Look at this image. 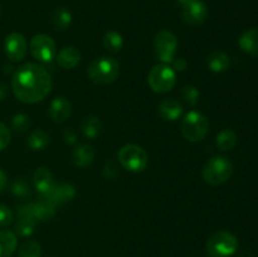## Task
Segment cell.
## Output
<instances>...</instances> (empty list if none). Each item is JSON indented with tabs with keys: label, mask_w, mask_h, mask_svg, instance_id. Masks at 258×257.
Listing matches in <instances>:
<instances>
[{
	"label": "cell",
	"mask_w": 258,
	"mask_h": 257,
	"mask_svg": "<svg viewBox=\"0 0 258 257\" xmlns=\"http://www.w3.org/2000/svg\"><path fill=\"white\" fill-rule=\"evenodd\" d=\"M237 134L231 128H224L217 135L216 145L219 150L229 151L237 145Z\"/></svg>",
	"instance_id": "d4e9b609"
},
{
	"label": "cell",
	"mask_w": 258,
	"mask_h": 257,
	"mask_svg": "<svg viewBox=\"0 0 258 257\" xmlns=\"http://www.w3.org/2000/svg\"><path fill=\"white\" fill-rule=\"evenodd\" d=\"M173 70L174 71H179V72H181V71H184L186 68V66H188V63H186V60L184 59V58H174L173 59Z\"/></svg>",
	"instance_id": "d590c367"
},
{
	"label": "cell",
	"mask_w": 258,
	"mask_h": 257,
	"mask_svg": "<svg viewBox=\"0 0 258 257\" xmlns=\"http://www.w3.org/2000/svg\"><path fill=\"white\" fill-rule=\"evenodd\" d=\"M17 234L9 229L0 231V257H10L17 249Z\"/></svg>",
	"instance_id": "44dd1931"
},
{
	"label": "cell",
	"mask_w": 258,
	"mask_h": 257,
	"mask_svg": "<svg viewBox=\"0 0 258 257\" xmlns=\"http://www.w3.org/2000/svg\"><path fill=\"white\" fill-rule=\"evenodd\" d=\"M87 75L88 78L96 85H110L117 80L120 75V65L115 58L110 55L97 57L88 66Z\"/></svg>",
	"instance_id": "7a4b0ae2"
},
{
	"label": "cell",
	"mask_w": 258,
	"mask_h": 257,
	"mask_svg": "<svg viewBox=\"0 0 258 257\" xmlns=\"http://www.w3.org/2000/svg\"><path fill=\"white\" fill-rule=\"evenodd\" d=\"M4 50L8 58L13 62H20V60L24 59L28 52V43L24 35L17 32L10 33L5 38Z\"/></svg>",
	"instance_id": "8fae6325"
},
{
	"label": "cell",
	"mask_w": 258,
	"mask_h": 257,
	"mask_svg": "<svg viewBox=\"0 0 258 257\" xmlns=\"http://www.w3.org/2000/svg\"><path fill=\"white\" fill-rule=\"evenodd\" d=\"M103 175L107 179H113L118 175V164L115 160H110L106 163L103 168Z\"/></svg>",
	"instance_id": "836d02e7"
},
{
	"label": "cell",
	"mask_w": 258,
	"mask_h": 257,
	"mask_svg": "<svg viewBox=\"0 0 258 257\" xmlns=\"http://www.w3.org/2000/svg\"><path fill=\"white\" fill-rule=\"evenodd\" d=\"M120 165L131 173L145 170L149 164V155L145 149L136 144H127L120 149L117 154Z\"/></svg>",
	"instance_id": "5b68a950"
},
{
	"label": "cell",
	"mask_w": 258,
	"mask_h": 257,
	"mask_svg": "<svg viewBox=\"0 0 258 257\" xmlns=\"http://www.w3.org/2000/svg\"><path fill=\"white\" fill-rule=\"evenodd\" d=\"M207 65L212 72L221 73L228 70L229 66H231V59H229V55L227 53L222 52V50H216L208 55Z\"/></svg>",
	"instance_id": "ffe728a7"
},
{
	"label": "cell",
	"mask_w": 258,
	"mask_h": 257,
	"mask_svg": "<svg viewBox=\"0 0 258 257\" xmlns=\"http://www.w3.org/2000/svg\"><path fill=\"white\" fill-rule=\"evenodd\" d=\"M58 66L63 70H73L81 62V52L73 45L62 48L55 55Z\"/></svg>",
	"instance_id": "e0dca14e"
},
{
	"label": "cell",
	"mask_w": 258,
	"mask_h": 257,
	"mask_svg": "<svg viewBox=\"0 0 258 257\" xmlns=\"http://www.w3.org/2000/svg\"><path fill=\"white\" fill-rule=\"evenodd\" d=\"M209 133V121L206 115L199 111H190L186 113L181 122V134L191 143H199Z\"/></svg>",
	"instance_id": "8992f818"
},
{
	"label": "cell",
	"mask_w": 258,
	"mask_h": 257,
	"mask_svg": "<svg viewBox=\"0 0 258 257\" xmlns=\"http://www.w3.org/2000/svg\"><path fill=\"white\" fill-rule=\"evenodd\" d=\"M14 219L12 209L5 204L0 203V227H8Z\"/></svg>",
	"instance_id": "1f68e13d"
},
{
	"label": "cell",
	"mask_w": 258,
	"mask_h": 257,
	"mask_svg": "<svg viewBox=\"0 0 258 257\" xmlns=\"http://www.w3.org/2000/svg\"><path fill=\"white\" fill-rule=\"evenodd\" d=\"M53 184H54V181H53L52 173L44 166L38 168L33 174V185L40 197L45 196L48 190L52 188Z\"/></svg>",
	"instance_id": "ac0fdd59"
},
{
	"label": "cell",
	"mask_w": 258,
	"mask_h": 257,
	"mask_svg": "<svg viewBox=\"0 0 258 257\" xmlns=\"http://www.w3.org/2000/svg\"><path fill=\"white\" fill-rule=\"evenodd\" d=\"M176 2H178V3H180L181 5H184V4H185V3L190 2V0H176Z\"/></svg>",
	"instance_id": "ab89813d"
},
{
	"label": "cell",
	"mask_w": 258,
	"mask_h": 257,
	"mask_svg": "<svg viewBox=\"0 0 258 257\" xmlns=\"http://www.w3.org/2000/svg\"><path fill=\"white\" fill-rule=\"evenodd\" d=\"M176 75L175 71L165 63H159L154 66L148 75L149 87L155 93H166L171 91L175 86Z\"/></svg>",
	"instance_id": "52a82bcc"
},
{
	"label": "cell",
	"mask_w": 258,
	"mask_h": 257,
	"mask_svg": "<svg viewBox=\"0 0 258 257\" xmlns=\"http://www.w3.org/2000/svg\"><path fill=\"white\" fill-rule=\"evenodd\" d=\"M38 222L30 214L18 213L17 222H15V233L20 237H29L34 232Z\"/></svg>",
	"instance_id": "7402d4cb"
},
{
	"label": "cell",
	"mask_w": 258,
	"mask_h": 257,
	"mask_svg": "<svg viewBox=\"0 0 258 257\" xmlns=\"http://www.w3.org/2000/svg\"><path fill=\"white\" fill-rule=\"evenodd\" d=\"M158 113L163 120L176 121L183 115V105L175 98H164L158 106Z\"/></svg>",
	"instance_id": "9a60e30c"
},
{
	"label": "cell",
	"mask_w": 258,
	"mask_h": 257,
	"mask_svg": "<svg viewBox=\"0 0 258 257\" xmlns=\"http://www.w3.org/2000/svg\"><path fill=\"white\" fill-rule=\"evenodd\" d=\"M73 165L80 169H85L90 166L95 160V149L90 144H80L77 148L73 150L71 155Z\"/></svg>",
	"instance_id": "2e32d148"
},
{
	"label": "cell",
	"mask_w": 258,
	"mask_h": 257,
	"mask_svg": "<svg viewBox=\"0 0 258 257\" xmlns=\"http://www.w3.org/2000/svg\"><path fill=\"white\" fill-rule=\"evenodd\" d=\"M10 125L15 133H24L30 127V118L25 113H17L12 117Z\"/></svg>",
	"instance_id": "f546056e"
},
{
	"label": "cell",
	"mask_w": 258,
	"mask_h": 257,
	"mask_svg": "<svg viewBox=\"0 0 258 257\" xmlns=\"http://www.w3.org/2000/svg\"><path fill=\"white\" fill-rule=\"evenodd\" d=\"M102 130V122L96 115H88L81 122V131L87 139H96Z\"/></svg>",
	"instance_id": "603a6c76"
},
{
	"label": "cell",
	"mask_w": 258,
	"mask_h": 257,
	"mask_svg": "<svg viewBox=\"0 0 258 257\" xmlns=\"http://www.w3.org/2000/svg\"><path fill=\"white\" fill-rule=\"evenodd\" d=\"M12 191L15 197L19 198H29L32 196V190H30L29 184L27 183L24 178H17L12 184Z\"/></svg>",
	"instance_id": "f1b7e54d"
},
{
	"label": "cell",
	"mask_w": 258,
	"mask_h": 257,
	"mask_svg": "<svg viewBox=\"0 0 258 257\" xmlns=\"http://www.w3.org/2000/svg\"><path fill=\"white\" fill-rule=\"evenodd\" d=\"M7 185H8V176L7 174L0 169V193L5 190Z\"/></svg>",
	"instance_id": "8d00e7d4"
},
{
	"label": "cell",
	"mask_w": 258,
	"mask_h": 257,
	"mask_svg": "<svg viewBox=\"0 0 258 257\" xmlns=\"http://www.w3.org/2000/svg\"><path fill=\"white\" fill-rule=\"evenodd\" d=\"M12 140V134L5 123L0 122V151L5 150Z\"/></svg>",
	"instance_id": "d6a6232c"
},
{
	"label": "cell",
	"mask_w": 258,
	"mask_h": 257,
	"mask_svg": "<svg viewBox=\"0 0 258 257\" xmlns=\"http://www.w3.org/2000/svg\"><path fill=\"white\" fill-rule=\"evenodd\" d=\"M30 213L37 222H48L54 217L55 206L45 198H39L37 202H32Z\"/></svg>",
	"instance_id": "5bb4252c"
},
{
	"label": "cell",
	"mask_w": 258,
	"mask_h": 257,
	"mask_svg": "<svg viewBox=\"0 0 258 257\" xmlns=\"http://www.w3.org/2000/svg\"><path fill=\"white\" fill-rule=\"evenodd\" d=\"M199 96H201V93H199L198 88L194 87V86H185L181 90V97L190 106H196L198 103Z\"/></svg>",
	"instance_id": "4dcf8cb0"
},
{
	"label": "cell",
	"mask_w": 258,
	"mask_h": 257,
	"mask_svg": "<svg viewBox=\"0 0 258 257\" xmlns=\"http://www.w3.org/2000/svg\"><path fill=\"white\" fill-rule=\"evenodd\" d=\"M30 53L38 62L49 63L57 55V45L52 37L47 34H35L29 43Z\"/></svg>",
	"instance_id": "9c48e42d"
},
{
	"label": "cell",
	"mask_w": 258,
	"mask_h": 257,
	"mask_svg": "<svg viewBox=\"0 0 258 257\" xmlns=\"http://www.w3.org/2000/svg\"><path fill=\"white\" fill-rule=\"evenodd\" d=\"M8 96V87L5 83L0 82V101L5 100Z\"/></svg>",
	"instance_id": "74e56055"
},
{
	"label": "cell",
	"mask_w": 258,
	"mask_h": 257,
	"mask_svg": "<svg viewBox=\"0 0 258 257\" xmlns=\"http://www.w3.org/2000/svg\"><path fill=\"white\" fill-rule=\"evenodd\" d=\"M238 44L243 52L252 57H258V28L246 30L239 37Z\"/></svg>",
	"instance_id": "d6986e66"
},
{
	"label": "cell",
	"mask_w": 258,
	"mask_h": 257,
	"mask_svg": "<svg viewBox=\"0 0 258 257\" xmlns=\"http://www.w3.org/2000/svg\"><path fill=\"white\" fill-rule=\"evenodd\" d=\"M233 174V164L226 156H213L203 168V179L209 185H222Z\"/></svg>",
	"instance_id": "3957f363"
},
{
	"label": "cell",
	"mask_w": 258,
	"mask_h": 257,
	"mask_svg": "<svg viewBox=\"0 0 258 257\" xmlns=\"http://www.w3.org/2000/svg\"><path fill=\"white\" fill-rule=\"evenodd\" d=\"M238 257H254V256H253V254H252L249 251H247V249H244V251H242L241 253H239Z\"/></svg>",
	"instance_id": "f35d334b"
},
{
	"label": "cell",
	"mask_w": 258,
	"mask_h": 257,
	"mask_svg": "<svg viewBox=\"0 0 258 257\" xmlns=\"http://www.w3.org/2000/svg\"><path fill=\"white\" fill-rule=\"evenodd\" d=\"M76 197V188L70 183H54L52 188L48 190L45 196L40 198H45L52 202L55 207L71 202Z\"/></svg>",
	"instance_id": "7c38bea8"
},
{
	"label": "cell",
	"mask_w": 258,
	"mask_h": 257,
	"mask_svg": "<svg viewBox=\"0 0 258 257\" xmlns=\"http://www.w3.org/2000/svg\"><path fill=\"white\" fill-rule=\"evenodd\" d=\"M50 143V138L44 130H40V128H37V130L32 131L29 134L27 139V145L30 150L34 151H40L44 150Z\"/></svg>",
	"instance_id": "cb8c5ba5"
},
{
	"label": "cell",
	"mask_w": 258,
	"mask_h": 257,
	"mask_svg": "<svg viewBox=\"0 0 258 257\" xmlns=\"http://www.w3.org/2000/svg\"><path fill=\"white\" fill-rule=\"evenodd\" d=\"M53 88L52 76L37 63H25L15 70L12 90L18 101L34 105L48 97Z\"/></svg>",
	"instance_id": "6da1fadb"
},
{
	"label": "cell",
	"mask_w": 258,
	"mask_h": 257,
	"mask_svg": "<svg viewBox=\"0 0 258 257\" xmlns=\"http://www.w3.org/2000/svg\"><path fill=\"white\" fill-rule=\"evenodd\" d=\"M42 247L37 241H28L20 246L18 257H40Z\"/></svg>",
	"instance_id": "83f0119b"
},
{
	"label": "cell",
	"mask_w": 258,
	"mask_h": 257,
	"mask_svg": "<svg viewBox=\"0 0 258 257\" xmlns=\"http://www.w3.org/2000/svg\"><path fill=\"white\" fill-rule=\"evenodd\" d=\"M238 249V239L228 231H218L212 234L206 243L209 257H232Z\"/></svg>",
	"instance_id": "277c9868"
},
{
	"label": "cell",
	"mask_w": 258,
	"mask_h": 257,
	"mask_svg": "<svg viewBox=\"0 0 258 257\" xmlns=\"http://www.w3.org/2000/svg\"><path fill=\"white\" fill-rule=\"evenodd\" d=\"M63 139H64V143L70 144V145L76 144V141H77V136H76V133L72 128L64 130V133H63Z\"/></svg>",
	"instance_id": "e575fe53"
},
{
	"label": "cell",
	"mask_w": 258,
	"mask_h": 257,
	"mask_svg": "<svg viewBox=\"0 0 258 257\" xmlns=\"http://www.w3.org/2000/svg\"><path fill=\"white\" fill-rule=\"evenodd\" d=\"M208 17V7L203 0H190L181 8V19L188 25H201Z\"/></svg>",
	"instance_id": "30bf717a"
},
{
	"label": "cell",
	"mask_w": 258,
	"mask_h": 257,
	"mask_svg": "<svg viewBox=\"0 0 258 257\" xmlns=\"http://www.w3.org/2000/svg\"><path fill=\"white\" fill-rule=\"evenodd\" d=\"M123 45V38L116 30H110L103 35V47L110 53H118Z\"/></svg>",
	"instance_id": "4316f807"
},
{
	"label": "cell",
	"mask_w": 258,
	"mask_h": 257,
	"mask_svg": "<svg viewBox=\"0 0 258 257\" xmlns=\"http://www.w3.org/2000/svg\"><path fill=\"white\" fill-rule=\"evenodd\" d=\"M72 23V14L70 10L64 7H59L53 13V25L59 32H64L68 29Z\"/></svg>",
	"instance_id": "484cf974"
},
{
	"label": "cell",
	"mask_w": 258,
	"mask_h": 257,
	"mask_svg": "<svg viewBox=\"0 0 258 257\" xmlns=\"http://www.w3.org/2000/svg\"><path fill=\"white\" fill-rule=\"evenodd\" d=\"M72 113V103L64 96H58L49 105V117L53 122L62 123L70 118Z\"/></svg>",
	"instance_id": "4fadbf2b"
},
{
	"label": "cell",
	"mask_w": 258,
	"mask_h": 257,
	"mask_svg": "<svg viewBox=\"0 0 258 257\" xmlns=\"http://www.w3.org/2000/svg\"><path fill=\"white\" fill-rule=\"evenodd\" d=\"M176 48H178V38L170 30H160L155 35L154 53H155V57L158 58V60H160L161 63L169 65V63L173 62V59L175 58Z\"/></svg>",
	"instance_id": "ba28073f"
}]
</instances>
